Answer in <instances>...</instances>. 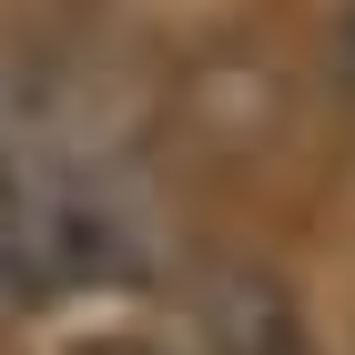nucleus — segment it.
I'll list each match as a JSON object with an SVG mask.
<instances>
[{"label": "nucleus", "instance_id": "1", "mask_svg": "<svg viewBox=\"0 0 355 355\" xmlns=\"http://www.w3.org/2000/svg\"><path fill=\"white\" fill-rule=\"evenodd\" d=\"M61 223H71V214L0 153V315H21V304L61 274Z\"/></svg>", "mask_w": 355, "mask_h": 355}]
</instances>
